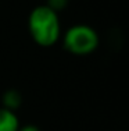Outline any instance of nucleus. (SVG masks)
Wrapping results in <instances>:
<instances>
[{
	"label": "nucleus",
	"instance_id": "6",
	"mask_svg": "<svg viewBox=\"0 0 129 131\" xmlns=\"http://www.w3.org/2000/svg\"><path fill=\"white\" fill-rule=\"evenodd\" d=\"M18 131H40L36 124H25V126H21Z\"/></svg>",
	"mask_w": 129,
	"mask_h": 131
},
{
	"label": "nucleus",
	"instance_id": "4",
	"mask_svg": "<svg viewBox=\"0 0 129 131\" xmlns=\"http://www.w3.org/2000/svg\"><path fill=\"white\" fill-rule=\"evenodd\" d=\"M22 105V95L18 89L15 88H8L3 92L2 95V106L8 110L17 112Z\"/></svg>",
	"mask_w": 129,
	"mask_h": 131
},
{
	"label": "nucleus",
	"instance_id": "1",
	"mask_svg": "<svg viewBox=\"0 0 129 131\" xmlns=\"http://www.w3.org/2000/svg\"><path fill=\"white\" fill-rule=\"evenodd\" d=\"M26 25L31 39L40 48L56 46L63 35L60 14L46 4H39L31 10Z\"/></svg>",
	"mask_w": 129,
	"mask_h": 131
},
{
	"label": "nucleus",
	"instance_id": "3",
	"mask_svg": "<svg viewBox=\"0 0 129 131\" xmlns=\"http://www.w3.org/2000/svg\"><path fill=\"white\" fill-rule=\"evenodd\" d=\"M21 121L17 112L0 106V131H18Z\"/></svg>",
	"mask_w": 129,
	"mask_h": 131
},
{
	"label": "nucleus",
	"instance_id": "2",
	"mask_svg": "<svg viewBox=\"0 0 129 131\" xmlns=\"http://www.w3.org/2000/svg\"><path fill=\"white\" fill-rule=\"evenodd\" d=\"M63 48L69 54L86 57L93 54L100 46V35L92 25L88 24H74L63 31L61 35Z\"/></svg>",
	"mask_w": 129,
	"mask_h": 131
},
{
	"label": "nucleus",
	"instance_id": "5",
	"mask_svg": "<svg viewBox=\"0 0 129 131\" xmlns=\"http://www.w3.org/2000/svg\"><path fill=\"white\" fill-rule=\"evenodd\" d=\"M47 7H50L56 13H63L64 10H67V7L69 6V0H46L45 3Z\"/></svg>",
	"mask_w": 129,
	"mask_h": 131
}]
</instances>
